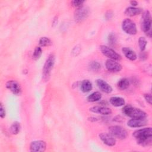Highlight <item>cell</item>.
<instances>
[{"mask_svg": "<svg viewBox=\"0 0 152 152\" xmlns=\"http://www.w3.org/2000/svg\"><path fill=\"white\" fill-rule=\"evenodd\" d=\"M134 137L136 139L137 143L142 146L146 147L151 145L152 143V129L151 128H145L138 129L134 132Z\"/></svg>", "mask_w": 152, "mask_h": 152, "instance_id": "1", "label": "cell"}, {"mask_svg": "<svg viewBox=\"0 0 152 152\" xmlns=\"http://www.w3.org/2000/svg\"><path fill=\"white\" fill-rule=\"evenodd\" d=\"M122 112L126 116L132 118H146L147 114L140 109L132 107L131 106H125L122 109Z\"/></svg>", "mask_w": 152, "mask_h": 152, "instance_id": "2", "label": "cell"}, {"mask_svg": "<svg viewBox=\"0 0 152 152\" xmlns=\"http://www.w3.org/2000/svg\"><path fill=\"white\" fill-rule=\"evenodd\" d=\"M55 55L52 53L49 55L46 60L42 70V78L45 81H48L49 80L51 71L55 64Z\"/></svg>", "mask_w": 152, "mask_h": 152, "instance_id": "3", "label": "cell"}, {"mask_svg": "<svg viewBox=\"0 0 152 152\" xmlns=\"http://www.w3.org/2000/svg\"><path fill=\"white\" fill-rule=\"evenodd\" d=\"M109 132L113 137L124 140L128 136V132L123 127L119 125L111 126L109 128Z\"/></svg>", "mask_w": 152, "mask_h": 152, "instance_id": "4", "label": "cell"}, {"mask_svg": "<svg viewBox=\"0 0 152 152\" xmlns=\"http://www.w3.org/2000/svg\"><path fill=\"white\" fill-rule=\"evenodd\" d=\"M151 16L148 11H144L142 14L141 29L146 34L151 31Z\"/></svg>", "mask_w": 152, "mask_h": 152, "instance_id": "5", "label": "cell"}, {"mask_svg": "<svg viewBox=\"0 0 152 152\" xmlns=\"http://www.w3.org/2000/svg\"><path fill=\"white\" fill-rule=\"evenodd\" d=\"M122 30L127 34L130 35L136 34L137 32L135 23L129 18L125 19L122 24Z\"/></svg>", "mask_w": 152, "mask_h": 152, "instance_id": "6", "label": "cell"}, {"mask_svg": "<svg viewBox=\"0 0 152 152\" xmlns=\"http://www.w3.org/2000/svg\"><path fill=\"white\" fill-rule=\"evenodd\" d=\"M100 49L104 56H107L110 59L115 61H120L121 59V56L119 54L107 46L101 45L100 46Z\"/></svg>", "mask_w": 152, "mask_h": 152, "instance_id": "7", "label": "cell"}, {"mask_svg": "<svg viewBox=\"0 0 152 152\" xmlns=\"http://www.w3.org/2000/svg\"><path fill=\"white\" fill-rule=\"evenodd\" d=\"M89 11L86 7H80L77 8L74 12V18L76 22H81L85 20L88 15Z\"/></svg>", "mask_w": 152, "mask_h": 152, "instance_id": "8", "label": "cell"}, {"mask_svg": "<svg viewBox=\"0 0 152 152\" xmlns=\"http://www.w3.org/2000/svg\"><path fill=\"white\" fill-rule=\"evenodd\" d=\"M6 87L15 95L18 96L21 93V86L20 84L15 80H8L6 83Z\"/></svg>", "mask_w": 152, "mask_h": 152, "instance_id": "9", "label": "cell"}, {"mask_svg": "<svg viewBox=\"0 0 152 152\" xmlns=\"http://www.w3.org/2000/svg\"><path fill=\"white\" fill-rule=\"evenodd\" d=\"M46 148V144L44 141L37 140L31 142L30 150L33 152H43Z\"/></svg>", "mask_w": 152, "mask_h": 152, "instance_id": "10", "label": "cell"}, {"mask_svg": "<svg viewBox=\"0 0 152 152\" xmlns=\"http://www.w3.org/2000/svg\"><path fill=\"white\" fill-rule=\"evenodd\" d=\"M105 65L107 69L111 72H119L122 68V65L119 62L110 59L106 61Z\"/></svg>", "mask_w": 152, "mask_h": 152, "instance_id": "11", "label": "cell"}, {"mask_svg": "<svg viewBox=\"0 0 152 152\" xmlns=\"http://www.w3.org/2000/svg\"><path fill=\"white\" fill-rule=\"evenodd\" d=\"M99 137L103 142L108 146H114L116 144V140L110 134L101 133Z\"/></svg>", "mask_w": 152, "mask_h": 152, "instance_id": "12", "label": "cell"}, {"mask_svg": "<svg viewBox=\"0 0 152 152\" xmlns=\"http://www.w3.org/2000/svg\"><path fill=\"white\" fill-rule=\"evenodd\" d=\"M147 124V121L145 118H132L129 120L127 125L131 128H139L142 127Z\"/></svg>", "mask_w": 152, "mask_h": 152, "instance_id": "13", "label": "cell"}, {"mask_svg": "<svg viewBox=\"0 0 152 152\" xmlns=\"http://www.w3.org/2000/svg\"><path fill=\"white\" fill-rule=\"evenodd\" d=\"M90 110L93 113H100L104 115H108L112 113V110L110 108L104 106H93L90 108Z\"/></svg>", "mask_w": 152, "mask_h": 152, "instance_id": "14", "label": "cell"}, {"mask_svg": "<svg viewBox=\"0 0 152 152\" xmlns=\"http://www.w3.org/2000/svg\"><path fill=\"white\" fill-rule=\"evenodd\" d=\"M96 84L98 86V87L103 92L106 93H110L112 91V87L105 81L99 79L96 81Z\"/></svg>", "mask_w": 152, "mask_h": 152, "instance_id": "15", "label": "cell"}, {"mask_svg": "<svg viewBox=\"0 0 152 152\" xmlns=\"http://www.w3.org/2000/svg\"><path fill=\"white\" fill-rule=\"evenodd\" d=\"M142 12V10L141 8H136L134 7H128L125 11V14L129 17L141 14Z\"/></svg>", "mask_w": 152, "mask_h": 152, "instance_id": "16", "label": "cell"}, {"mask_svg": "<svg viewBox=\"0 0 152 152\" xmlns=\"http://www.w3.org/2000/svg\"><path fill=\"white\" fill-rule=\"evenodd\" d=\"M122 51L126 58L131 61H135L137 59V55L134 50L128 47H124Z\"/></svg>", "mask_w": 152, "mask_h": 152, "instance_id": "17", "label": "cell"}, {"mask_svg": "<svg viewBox=\"0 0 152 152\" xmlns=\"http://www.w3.org/2000/svg\"><path fill=\"white\" fill-rule=\"evenodd\" d=\"M110 103L114 106L119 107L125 104V100L121 97H112L109 100Z\"/></svg>", "mask_w": 152, "mask_h": 152, "instance_id": "18", "label": "cell"}, {"mask_svg": "<svg viewBox=\"0 0 152 152\" xmlns=\"http://www.w3.org/2000/svg\"><path fill=\"white\" fill-rule=\"evenodd\" d=\"M92 87L91 83L88 80H83L81 84V90L84 93L89 92L91 90Z\"/></svg>", "mask_w": 152, "mask_h": 152, "instance_id": "19", "label": "cell"}, {"mask_svg": "<svg viewBox=\"0 0 152 152\" xmlns=\"http://www.w3.org/2000/svg\"><path fill=\"white\" fill-rule=\"evenodd\" d=\"M118 87L121 90L127 89L129 86V81L127 78H123L118 82Z\"/></svg>", "mask_w": 152, "mask_h": 152, "instance_id": "20", "label": "cell"}, {"mask_svg": "<svg viewBox=\"0 0 152 152\" xmlns=\"http://www.w3.org/2000/svg\"><path fill=\"white\" fill-rule=\"evenodd\" d=\"M102 98V94L99 91H95L87 97V100L90 102H94L100 100Z\"/></svg>", "mask_w": 152, "mask_h": 152, "instance_id": "21", "label": "cell"}, {"mask_svg": "<svg viewBox=\"0 0 152 152\" xmlns=\"http://www.w3.org/2000/svg\"><path fill=\"white\" fill-rule=\"evenodd\" d=\"M20 128L21 126H20V123L18 122H15L12 123V124L10 126V132L12 134L16 135L20 132Z\"/></svg>", "mask_w": 152, "mask_h": 152, "instance_id": "22", "label": "cell"}, {"mask_svg": "<svg viewBox=\"0 0 152 152\" xmlns=\"http://www.w3.org/2000/svg\"><path fill=\"white\" fill-rule=\"evenodd\" d=\"M52 43V41L47 37H42L39 40V45L41 46H49Z\"/></svg>", "mask_w": 152, "mask_h": 152, "instance_id": "23", "label": "cell"}, {"mask_svg": "<svg viewBox=\"0 0 152 152\" xmlns=\"http://www.w3.org/2000/svg\"><path fill=\"white\" fill-rule=\"evenodd\" d=\"M147 42L145 37H140L139 38L138 44H139V47L141 51H144L145 50L146 45H147Z\"/></svg>", "mask_w": 152, "mask_h": 152, "instance_id": "24", "label": "cell"}, {"mask_svg": "<svg viewBox=\"0 0 152 152\" xmlns=\"http://www.w3.org/2000/svg\"><path fill=\"white\" fill-rule=\"evenodd\" d=\"M42 53V50L41 48L39 46H37L34 49V50L33 54V58L34 59H37L40 57Z\"/></svg>", "mask_w": 152, "mask_h": 152, "instance_id": "25", "label": "cell"}, {"mask_svg": "<svg viewBox=\"0 0 152 152\" xmlns=\"http://www.w3.org/2000/svg\"><path fill=\"white\" fill-rule=\"evenodd\" d=\"M100 64L96 61H92L89 64V68L93 71H98L100 69Z\"/></svg>", "mask_w": 152, "mask_h": 152, "instance_id": "26", "label": "cell"}, {"mask_svg": "<svg viewBox=\"0 0 152 152\" xmlns=\"http://www.w3.org/2000/svg\"><path fill=\"white\" fill-rule=\"evenodd\" d=\"M84 2V1H80V0H74V1H72L71 2L72 5L74 7H76L77 8L82 7H83V4Z\"/></svg>", "mask_w": 152, "mask_h": 152, "instance_id": "27", "label": "cell"}, {"mask_svg": "<svg viewBox=\"0 0 152 152\" xmlns=\"http://www.w3.org/2000/svg\"><path fill=\"white\" fill-rule=\"evenodd\" d=\"M108 41L110 45H114L116 42V38L115 35L112 33L110 34L108 37Z\"/></svg>", "mask_w": 152, "mask_h": 152, "instance_id": "28", "label": "cell"}, {"mask_svg": "<svg viewBox=\"0 0 152 152\" xmlns=\"http://www.w3.org/2000/svg\"><path fill=\"white\" fill-rule=\"evenodd\" d=\"M0 116L1 118H4L5 116V110L2 104H0Z\"/></svg>", "mask_w": 152, "mask_h": 152, "instance_id": "29", "label": "cell"}, {"mask_svg": "<svg viewBox=\"0 0 152 152\" xmlns=\"http://www.w3.org/2000/svg\"><path fill=\"white\" fill-rule=\"evenodd\" d=\"M144 98L147 103H148L150 104H151V94H144Z\"/></svg>", "mask_w": 152, "mask_h": 152, "instance_id": "30", "label": "cell"}, {"mask_svg": "<svg viewBox=\"0 0 152 152\" xmlns=\"http://www.w3.org/2000/svg\"><path fill=\"white\" fill-rule=\"evenodd\" d=\"M130 3H131V4L132 5H133V6H136V5L138 4V2H137V1H131L130 2Z\"/></svg>", "mask_w": 152, "mask_h": 152, "instance_id": "31", "label": "cell"}]
</instances>
